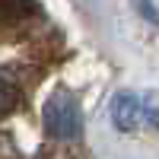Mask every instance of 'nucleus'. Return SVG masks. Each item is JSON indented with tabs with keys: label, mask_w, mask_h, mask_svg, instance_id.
<instances>
[{
	"label": "nucleus",
	"mask_w": 159,
	"mask_h": 159,
	"mask_svg": "<svg viewBox=\"0 0 159 159\" xmlns=\"http://www.w3.org/2000/svg\"><path fill=\"white\" fill-rule=\"evenodd\" d=\"M80 105L67 96V92H54L45 105V127L48 134H54L61 140H70L80 134Z\"/></svg>",
	"instance_id": "f257e3e1"
},
{
	"label": "nucleus",
	"mask_w": 159,
	"mask_h": 159,
	"mask_svg": "<svg viewBox=\"0 0 159 159\" xmlns=\"http://www.w3.org/2000/svg\"><path fill=\"white\" fill-rule=\"evenodd\" d=\"M111 118H115V124L121 127V130H140V127H147V124H156V121H159L156 111L147 108V102L137 99V96H127V92H121V96L115 99Z\"/></svg>",
	"instance_id": "f03ea898"
},
{
	"label": "nucleus",
	"mask_w": 159,
	"mask_h": 159,
	"mask_svg": "<svg viewBox=\"0 0 159 159\" xmlns=\"http://www.w3.org/2000/svg\"><path fill=\"white\" fill-rule=\"evenodd\" d=\"M16 105H19V86L13 83L10 76L0 73V118H7Z\"/></svg>",
	"instance_id": "7ed1b4c3"
},
{
	"label": "nucleus",
	"mask_w": 159,
	"mask_h": 159,
	"mask_svg": "<svg viewBox=\"0 0 159 159\" xmlns=\"http://www.w3.org/2000/svg\"><path fill=\"white\" fill-rule=\"evenodd\" d=\"M29 13V0H0V22H13Z\"/></svg>",
	"instance_id": "20e7f679"
}]
</instances>
